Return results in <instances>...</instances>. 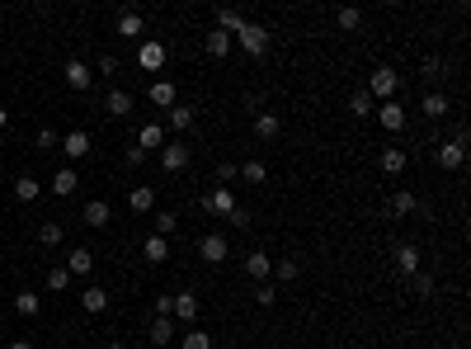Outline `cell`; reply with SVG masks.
I'll return each instance as SVG.
<instances>
[{"label": "cell", "instance_id": "6da1fadb", "mask_svg": "<svg viewBox=\"0 0 471 349\" xmlns=\"http://www.w3.org/2000/svg\"><path fill=\"white\" fill-rule=\"evenodd\" d=\"M236 43H240L250 57H264V53H269V28H264V24H245L240 33H236Z\"/></svg>", "mask_w": 471, "mask_h": 349}, {"label": "cell", "instance_id": "7a4b0ae2", "mask_svg": "<svg viewBox=\"0 0 471 349\" xmlns=\"http://www.w3.org/2000/svg\"><path fill=\"white\" fill-rule=\"evenodd\" d=\"M367 95H372V100H392V95H396V71H392V66L372 71V81H367Z\"/></svg>", "mask_w": 471, "mask_h": 349}, {"label": "cell", "instance_id": "3957f363", "mask_svg": "<svg viewBox=\"0 0 471 349\" xmlns=\"http://www.w3.org/2000/svg\"><path fill=\"white\" fill-rule=\"evenodd\" d=\"M203 208L217 217H231L236 213V194L231 189H212V194H203Z\"/></svg>", "mask_w": 471, "mask_h": 349}, {"label": "cell", "instance_id": "277c9868", "mask_svg": "<svg viewBox=\"0 0 471 349\" xmlns=\"http://www.w3.org/2000/svg\"><path fill=\"white\" fill-rule=\"evenodd\" d=\"M137 66H142V71H160V66H165V43H151V38H146V43L137 48Z\"/></svg>", "mask_w": 471, "mask_h": 349}, {"label": "cell", "instance_id": "5b68a950", "mask_svg": "<svg viewBox=\"0 0 471 349\" xmlns=\"http://www.w3.org/2000/svg\"><path fill=\"white\" fill-rule=\"evenodd\" d=\"M198 255H203L208 265H222V260L231 255V245H227V236H217V232H212V236H203V241H198Z\"/></svg>", "mask_w": 471, "mask_h": 349}, {"label": "cell", "instance_id": "8992f818", "mask_svg": "<svg viewBox=\"0 0 471 349\" xmlns=\"http://www.w3.org/2000/svg\"><path fill=\"white\" fill-rule=\"evenodd\" d=\"M377 123H382L387 133H401V128H405V109L396 104V100H387V104L377 109Z\"/></svg>", "mask_w": 471, "mask_h": 349}, {"label": "cell", "instance_id": "52a82bcc", "mask_svg": "<svg viewBox=\"0 0 471 349\" xmlns=\"http://www.w3.org/2000/svg\"><path fill=\"white\" fill-rule=\"evenodd\" d=\"M434 161L443 165V170H457V165L467 161V147H457V142H443V147L434 151Z\"/></svg>", "mask_w": 471, "mask_h": 349}, {"label": "cell", "instance_id": "ba28073f", "mask_svg": "<svg viewBox=\"0 0 471 349\" xmlns=\"http://www.w3.org/2000/svg\"><path fill=\"white\" fill-rule=\"evenodd\" d=\"M76 189H80L76 170H71V165H61V170H57V175H52V194H57V198H71Z\"/></svg>", "mask_w": 471, "mask_h": 349}, {"label": "cell", "instance_id": "9c48e42d", "mask_svg": "<svg viewBox=\"0 0 471 349\" xmlns=\"http://www.w3.org/2000/svg\"><path fill=\"white\" fill-rule=\"evenodd\" d=\"M128 208L132 213H151V208H156V189H146V185L128 189Z\"/></svg>", "mask_w": 471, "mask_h": 349}, {"label": "cell", "instance_id": "30bf717a", "mask_svg": "<svg viewBox=\"0 0 471 349\" xmlns=\"http://www.w3.org/2000/svg\"><path fill=\"white\" fill-rule=\"evenodd\" d=\"M90 81H95V76H90V66L71 57V62H66V85H71V90H90Z\"/></svg>", "mask_w": 471, "mask_h": 349}, {"label": "cell", "instance_id": "8fae6325", "mask_svg": "<svg viewBox=\"0 0 471 349\" xmlns=\"http://www.w3.org/2000/svg\"><path fill=\"white\" fill-rule=\"evenodd\" d=\"M160 165H165L170 175H175V170H184V165H189V147H184V142L165 147V151H160Z\"/></svg>", "mask_w": 471, "mask_h": 349}, {"label": "cell", "instance_id": "7c38bea8", "mask_svg": "<svg viewBox=\"0 0 471 349\" xmlns=\"http://www.w3.org/2000/svg\"><path fill=\"white\" fill-rule=\"evenodd\" d=\"M170 317H175V321H193V317H198V297L180 293V297H175V307H170Z\"/></svg>", "mask_w": 471, "mask_h": 349}, {"label": "cell", "instance_id": "4fadbf2b", "mask_svg": "<svg viewBox=\"0 0 471 349\" xmlns=\"http://www.w3.org/2000/svg\"><path fill=\"white\" fill-rule=\"evenodd\" d=\"M278 128H283V123H278V113H255V137H260V142H273Z\"/></svg>", "mask_w": 471, "mask_h": 349}, {"label": "cell", "instance_id": "5bb4252c", "mask_svg": "<svg viewBox=\"0 0 471 349\" xmlns=\"http://www.w3.org/2000/svg\"><path fill=\"white\" fill-rule=\"evenodd\" d=\"M142 255H146L151 265H165V260H170V245H165V236H146V241H142Z\"/></svg>", "mask_w": 471, "mask_h": 349}, {"label": "cell", "instance_id": "9a60e30c", "mask_svg": "<svg viewBox=\"0 0 471 349\" xmlns=\"http://www.w3.org/2000/svg\"><path fill=\"white\" fill-rule=\"evenodd\" d=\"M61 147H66V156H71V161H80V156H90V133H66V142H61Z\"/></svg>", "mask_w": 471, "mask_h": 349}, {"label": "cell", "instance_id": "2e32d148", "mask_svg": "<svg viewBox=\"0 0 471 349\" xmlns=\"http://www.w3.org/2000/svg\"><path fill=\"white\" fill-rule=\"evenodd\" d=\"M108 217H113L108 198H95V203H85V222H90V227H108Z\"/></svg>", "mask_w": 471, "mask_h": 349}, {"label": "cell", "instance_id": "e0dca14e", "mask_svg": "<svg viewBox=\"0 0 471 349\" xmlns=\"http://www.w3.org/2000/svg\"><path fill=\"white\" fill-rule=\"evenodd\" d=\"M269 269H273V260H269V255H264V250H250V260H245V274H250V279H269Z\"/></svg>", "mask_w": 471, "mask_h": 349}, {"label": "cell", "instance_id": "ac0fdd59", "mask_svg": "<svg viewBox=\"0 0 471 349\" xmlns=\"http://www.w3.org/2000/svg\"><path fill=\"white\" fill-rule=\"evenodd\" d=\"M203 48H208V57H217V62H222V57L231 53V33H222V28H212V33H208V43H203Z\"/></svg>", "mask_w": 471, "mask_h": 349}, {"label": "cell", "instance_id": "d6986e66", "mask_svg": "<svg viewBox=\"0 0 471 349\" xmlns=\"http://www.w3.org/2000/svg\"><path fill=\"white\" fill-rule=\"evenodd\" d=\"M146 335H151V345H170V340H175V321H170V317H156Z\"/></svg>", "mask_w": 471, "mask_h": 349}, {"label": "cell", "instance_id": "ffe728a7", "mask_svg": "<svg viewBox=\"0 0 471 349\" xmlns=\"http://www.w3.org/2000/svg\"><path fill=\"white\" fill-rule=\"evenodd\" d=\"M80 307L99 317V312H108V293H104V288H85V297H80Z\"/></svg>", "mask_w": 471, "mask_h": 349}, {"label": "cell", "instance_id": "44dd1931", "mask_svg": "<svg viewBox=\"0 0 471 349\" xmlns=\"http://www.w3.org/2000/svg\"><path fill=\"white\" fill-rule=\"evenodd\" d=\"M104 109H108V118H123V113H132V95L128 90H113Z\"/></svg>", "mask_w": 471, "mask_h": 349}, {"label": "cell", "instance_id": "7402d4cb", "mask_svg": "<svg viewBox=\"0 0 471 349\" xmlns=\"http://www.w3.org/2000/svg\"><path fill=\"white\" fill-rule=\"evenodd\" d=\"M245 24H250L245 15H236V10H217V28H222V33H240Z\"/></svg>", "mask_w": 471, "mask_h": 349}, {"label": "cell", "instance_id": "603a6c76", "mask_svg": "<svg viewBox=\"0 0 471 349\" xmlns=\"http://www.w3.org/2000/svg\"><path fill=\"white\" fill-rule=\"evenodd\" d=\"M118 33H123V38H142V15H137V10H123V15H118Z\"/></svg>", "mask_w": 471, "mask_h": 349}, {"label": "cell", "instance_id": "cb8c5ba5", "mask_svg": "<svg viewBox=\"0 0 471 349\" xmlns=\"http://www.w3.org/2000/svg\"><path fill=\"white\" fill-rule=\"evenodd\" d=\"M405 161H410V156H405L401 147H387V151H382V170H387V175H401Z\"/></svg>", "mask_w": 471, "mask_h": 349}, {"label": "cell", "instance_id": "d4e9b609", "mask_svg": "<svg viewBox=\"0 0 471 349\" xmlns=\"http://www.w3.org/2000/svg\"><path fill=\"white\" fill-rule=\"evenodd\" d=\"M38 194H43V189H38L33 175H19V180H15V198H19V203H33Z\"/></svg>", "mask_w": 471, "mask_h": 349}, {"label": "cell", "instance_id": "484cf974", "mask_svg": "<svg viewBox=\"0 0 471 349\" xmlns=\"http://www.w3.org/2000/svg\"><path fill=\"white\" fill-rule=\"evenodd\" d=\"M151 104L175 109V81H156V85H151Z\"/></svg>", "mask_w": 471, "mask_h": 349}, {"label": "cell", "instance_id": "4316f807", "mask_svg": "<svg viewBox=\"0 0 471 349\" xmlns=\"http://www.w3.org/2000/svg\"><path fill=\"white\" fill-rule=\"evenodd\" d=\"M396 265H401V274H419V250L415 245H401L396 250Z\"/></svg>", "mask_w": 471, "mask_h": 349}, {"label": "cell", "instance_id": "83f0119b", "mask_svg": "<svg viewBox=\"0 0 471 349\" xmlns=\"http://www.w3.org/2000/svg\"><path fill=\"white\" fill-rule=\"evenodd\" d=\"M66 269H71V274H95V255H90V250H71Z\"/></svg>", "mask_w": 471, "mask_h": 349}, {"label": "cell", "instance_id": "f1b7e54d", "mask_svg": "<svg viewBox=\"0 0 471 349\" xmlns=\"http://www.w3.org/2000/svg\"><path fill=\"white\" fill-rule=\"evenodd\" d=\"M156 147H160V128H156V123H146V128H142V137H137V151L146 156V151H156Z\"/></svg>", "mask_w": 471, "mask_h": 349}, {"label": "cell", "instance_id": "f546056e", "mask_svg": "<svg viewBox=\"0 0 471 349\" xmlns=\"http://www.w3.org/2000/svg\"><path fill=\"white\" fill-rule=\"evenodd\" d=\"M165 118H170V128H175V133H184V128L193 123V109H189V104H175L170 113H165Z\"/></svg>", "mask_w": 471, "mask_h": 349}, {"label": "cell", "instance_id": "4dcf8cb0", "mask_svg": "<svg viewBox=\"0 0 471 349\" xmlns=\"http://www.w3.org/2000/svg\"><path fill=\"white\" fill-rule=\"evenodd\" d=\"M38 307H43V302H38V293H28V288L15 297V312H19V317H38Z\"/></svg>", "mask_w": 471, "mask_h": 349}, {"label": "cell", "instance_id": "1f68e13d", "mask_svg": "<svg viewBox=\"0 0 471 349\" xmlns=\"http://www.w3.org/2000/svg\"><path fill=\"white\" fill-rule=\"evenodd\" d=\"M392 208H396V213H401V217H410V213H415V208H419V198H415V194H410V189H401V194H396V198H392Z\"/></svg>", "mask_w": 471, "mask_h": 349}, {"label": "cell", "instance_id": "d6a6232c", "mask_svg": "<svg viewBox=\"0 0 471 349\" xmlns=\"http://www.w3.org/2000/svg\"><path fill=\"white\" fill-rule=\"evenodd\" d=\"M424 113H429V118H443V113H448V100L439 95V90H429V95H424Z\"/></svg>", "mask_w": 471, "mask_h": 349}, {"label": "cell", "instance_id": "836d02e7", "mask_svg": "<svg viewBox=\"0 0 471 349\" xmlns=\"http://www.w3.org/2000/svg\"><path fill=\"white\" fill-rule=\"evenodd\" d=\"M175 232H180V217L170 213V208H165V213H156V236H175Z\"/></svg>", "mask_w": 471, "mask_h": 349}, {"label": "cell", "instance_id": "e575fe53", "mask_svg": "<svg viewBox=\"0 0 471 349\" xmlns=\"http://www.w3.org/2000/svg\"><path fill=\"white\" fill-rule=\"evenodd\" d=\"M61 236H66L61 222H43V227H38V241H43V245H61Z\"/></svg>", "mask_w": 471, "mask_h": 349}, {"label": "cell", "instance_id": "d590c367", "mask_svg": "<svg viewBox=\"0 0 471 349\" xmlns=\"http://www.w3.org/2000/svg\"><path fill=\"white\" fill-rule=\"evenodd\" d=\"M349 113L367 118V113H372V95H367V90H354V100H349Z\"/></svg>", "mask_w": 471, "mask_h": 349}, {"label": "cell", "instance_id": "8d00e7d4", "mask_svg": "<svg viewBox=\"0 0 471 349\" xmlns=\"http://www.w3.org/2000/svg\"><path fill=\"white\" fill-rule=\"evenodd\" d=\"M180 349H212V335L208 330H189V335L180 340Z\"/></svg>", "mask_w": 471, "mask_h": 349}, {"label": "cell", "instance_id": "74e56055", "mask_svg": "<svg viewBox=\"0 0 471 349\" xmlns=\"http://www.w3.org/2000/svg\"><path fill=\"white\" fill-rule=\"evenodd\" d=\"M48 288L52 293H66L71 288V269H48Z\"/></svg>", "mask_w": 471, "mask_h": 349}, {"label": "cell", "instance_id": "f35d334b", "mask_svg": "<svg viewBox=\"0 0 471 349\" xmlns=\"http://www.w3.org/2000/svg\"><path fill=\"white\" fill-rule=\"evenodd\" d=\"M240 175H245L250 185H264V180H269V165H264V161H250V165H240Z\"/></svg>", "mask_w": 471, "mask_h": 349}, {"label": "cell", "instance_id": "ab89813d", "mask_svg": "<svg viewBox=\"0 0 471 349\" xmlns=\"http://www.w3.org/2000/svg\"><path fill=\"white\" fill-rule=\"evenodd\" d=\"M260 307H273V302H278V283H260Z\"/></svg>", "mask_w": 471, "mask_h": 349}, {"label": "cell", "instance_id": "60d3db41", "mask_svg": "<svg viewBox=\"0 0 471 349\" xmlns=\"http://www.w3.org/2000/svg\"><path fill=\"white\" fill-rule=\"evenodd\" d=\"M236 175H240V165H236V161H222V165H217V180H222V185H231Z\"/></svg>", "mask_w": 471, "mask_h": 349}, {"label": "cell", "instance_id": "b9f144b4", "mask_svg": "<svg viewBox=\"0 0 471 349\" xmlns=\"http://www.w3.org/2000/svg\"><path fill=\"white\" fill-rule=\"evenodd\" d=\"M335 19H340V28H358V24H363V15H358V10H340Z\"/></svg>", "mask_w": 471, "mask_h": 349}, {"label": "cell", "instance_id": "7bdbcfd3", "mask_svg": "<svg viewBox=\"0 0 471 349\" xmlns=\"http://www.w3.org/2000/svg\"><path fill=\"white\" fill-rule=\"evenodd\" d=\"M273 274H278V283H292V279H297V265H292V260H283Z\"/></svg>", "mask_w": 471, "mask_h": 349}, {"label": "cell", "instance_id": "ee69618b", "mask_svg": "<svg viewBox=\"0 0 471 349\" xmlns=\"http://www.w3.org/2000/svg\"><path fill=\"white\" fill-rule=\"evenodd\" d=\"M415 293H419V297L434 293V279H429V274H415Z\"/></svg>", "mask_w": 471, "mask_h": 349}, {"label": "cell", "instance_id": "f6af8a7d", "mask_svg": "<svg viewBox=\"0 0 471 349\" xmlns=\"http://www.w3.org/2000/svg\"><path fill=\"white\" fill-rule=\"evenodd\" d=\"M170 307H175V297H170V293L156 297V317H170ZM170 321H175V317H170Z\"/></svg>", "mask_w": 471, "mask_h": 349}, {"label": "cell", "instance_id": "bcb514c9", "mask_svg": "<svg viewBox=\"0 0 471 349\" xmlns=\"http://www.w3.org/2000/svg\"><path fill=\"white\" fill-rule=\"evenodd\" d=\"M38 147H43V151H48V147H57V133H52V128H38Z\"/></svg>", "mask_w": 471, "mask_h": 349}, {"label": "cell", "instance_id": "7dc6e473", "mask_svg": "<svg viewBox=\"0 0 471 349\" xmlns=\"http://www.w3.org/2000/svg\"><path fill=\"white\" fill-rule=\"evenodd\" d=\"M118 71V57H99V76H113Z\"/></svg>", "mask_w": 471, "mask_h": 349}, {"label": "cell", "instance_id": "c3c4849f", "mask_svg": "<svg viewBox=\"0 0 471 349\" xmlns=\"http://www.w3.org/2000/svg\"><path fill=\"white\" fill-rule=\"evenodd\" d=\"M10 349H33V345H28V340H15V345H10Z\"/></svg>", "mask_w": 471, "mask_h": 349}, {"label": "cell", "instance_id": "681fc988", "mask_svg": "<svg viewBox=\"0 0 471 349\" xmlns=\"http://www.w3.org/2000/svg\"><path fill=\"white\" fill-rule=\"evenodd\" d=\"M5 123H10V113H5V109H0V128H5Z\"/></svg>", "mask_w": 471, "mask_h": 349}, {"label": "cell", "instance_id": "f907efd6", "mask_svg": "<svg viewBox=\"0 0 471 349\" xmlns=\"http://www.w3.org/2000/svg\"><path fill=\"white\" fill-rule=\"evenodd\" d=\"M108 349H128V345H123V340H113V345H108Z\"/></svg>", "mask_w": 471, "mask_h": 349}]
</instances>
